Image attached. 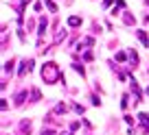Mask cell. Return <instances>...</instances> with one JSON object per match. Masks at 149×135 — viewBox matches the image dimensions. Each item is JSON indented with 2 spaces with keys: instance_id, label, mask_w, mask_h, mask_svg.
Returning <instances> with one entry per match:
<instances>
[{
  "instance_id": "cell-1",
  "label": "cell",
  "mask_w": 149,
  "mask_h": 135,
  "mask_svg": "<svg viewBox=\"0 0 149 135\" xmlns=\"http://www.w3.org/2000/svg\"><path fill=\"white\" fill-rule=\"evenodd\" d=\"M42 79L46 81V83H55V81L64 79V74L59 72V68H57V63H53V61H48V63L42 65Z\"/></svg>"
},
{
  "instance_id": "cell-2",
  "label": "cell",
  "mask_w": 149,
  "mask_h": 135,
  "mask_svg": "<svg viewBox=\"0 0 149 135\" xmlns=\"http://www.w3.org/2000/svg\"><path fill=\"white\" fill-rule=\"evenodd\" d=\"M138 120L143 124V133H147L149 131V113H138Z\"/></svg>"
},
{
  "instance_id": "cell-3",
  "label": "cell",
  "mask_w": 149,
  "mask_h": 135,
  "mask_svg": "<svg viewBox=\"0 0 149 135\" xmlns=\"http://www.w3.org/2000/svg\"><path fill=\"white\" fill-rule=\"evenodd\" d=\"M46 28H48V22H46V18H40V31H37V35H40V39L46 35Z\"/></svg>"
},
{
  "instance_id": "cell-4",
  "label": "cell",
  "mask_w": 149,
  "mask_h": 135,
  "mask_svg": "<svg viewBox=\"0 0 149 135\" xmlns=\"http://www.w3.org/2000/svg\"><path fill=\"white\" fill-rule=\"evenodd\" d=\"M136 35H138V39L143 42V46L149 48V37H147V33H145V31H136Z\"/></svg>"
},
{
  "instance_id": "cell-5",
  "label": "cell",
  "mask_w": 149,
  "mask_h": 135,
  "mask_svg": "<svg viewBox=\"0 0 149 135\" xmlns=\"http://www.w3.org/2000/svg\"><path fill=\"white\" fill-rule=\"evenodd\" d=\"M68 26H81V18H79V15H70V18H68Z\"/></svg>"
},
{
  "instance_id": "cell-6",
  "label": "cell",
  "mask_w": 149,
  "mask_h": 135,
  "mask_svg": "<svg viewBox=\"0 0 149 135\" xmlns=\"http://www.w3.org/2000/svg\"><path fill=\"white\" fill-rule=\"evenodd\" d=\"M20 129H22V133H29V131H31V120H22Z\"/></svg>"
},
{
  "instance_id": "cell-7",
  "label": "cell",
  "mask_w": 149,
  "mask_h": 135,
  "mask_svg": "<svg viewBox=\"0 0 149 135\" xmlns=\"http://www.w3.org/2000/svg\"><path fill=\"white\" fill-rule=\"evenodd\" d=\"M24 98H26V92H20L18 96H15V105H18V107H20V105L24 103Z\"/></svg>"
},
{
  "instance_id": "cell-8",
  "label": "cell",
  "mask_w": 149,
  "mask_h": 135,
  "mask_svg": "<svg viewBox=\"0 0 149 135\" xmlns=\"http://www.w3.org/2000/svg\"><path fill=\"white\" fill-rule=\"evenodd\" d=\"M44 5H46L48 9L53 11V13H57V7H55V2H53V0H44Z\"/></svg>"
},
{
  "instance_id": "cell-9",
  "label": "cell",
  "mask_w": 149,
  "mask_h": 135,
  "mask_svg": "<svg viewBox=\"0 0 149 135\" xmlns=\"http://www.w3.org/2000/svg\"><path fill=\"white\" fill-rule=\"evenodd\" d=\"M72 68H74V72H79L81 76L86 74V70H84V65H81V63H72Z\"/></svg>"
},
{
  "instance_id": "cell-10",
  "label": "cell",
  "mask_w": 149,
  "mask_h": 135,
  "mask_svg": "<svg viewBox=\"0 0 149 135\" xmlns=\"http://www.w3.org/2000/svg\"><path fill=\"white\" fill-rule=\"evenodd\" d=\"M127 105H130V96H127V94H123V98H121V107L127 109Z\"/></svg>"
},
{
  "instance_id": "cell-11",
  "label": "cell",
  "mask_w": 149,
  "mask_h": 135,
  "mask_svg": "<svg viewBox=\"0 0 149 135\" xmlns=\"http://www.w3.org/2000/svg\"><path fill=\"white\" fill-rule=\"evenodd\" d=\"M66 109H68V107H66L64 103H59V105L55 107V113H66Z\"/></svg>"
},
{
  "instance_id": "cell-12",
  "label": "cell",
  "mask_w": 149,
  "mask_h": 135,
  "mask_svg": "<svg viewBox=\"0 0 149 135\" xmlns=\"http://www.w3.org/2000/svg\"><path fill=\"white\" fill-rule=\"evenodd\" d=\"M31 96H33V100H40V98H42V94H40V89H33Z\"/></svg>"
},
{
  "instance_id": "cell-13",
  "label": "cell",
  "mask_w": 149,
  "mask_h": 135,
  "mask_svg": "<svg viewBox=\"0 0 149 135\" xmlns=\"http://www.w3.org/2000/svg\"><path fill=\"white\" fill-rule=\"evenodd\" d=\"M11 70H13V59H11V61H7V63H5V72H11Z\"/></svg>"
},
{
  "instance_id": "cell-14",
  "label": "cell",
  "mask_w": 149,
  "mask_h": 135,
  "mask_svg": "<svg viewBox=\"0 0 149 135\" xmlns=\"http://www.w3.org/2000/svg\"><path fill=\"white\" fill-rule=\"evenodd\" d=\"M123 20H125V24H130V26H132V24H134V18H132L130 13H125V18H123Z\"/></svg>"
},
{
  "instance_id": "cell-15",
  "label": "cell",
  "mask_w": 149,
  "mask_h": 135,
  "mask_svg": "<svg viewBox=\"0 0 149 135\" xmlns=\"http://www.w3.org/2000/svg\"><path fill=\"white\" fill-rule=\"evenodd\" d=\"M116 61H125V52H116Z\"/></svg>"
},
{
  "instance_id": "cell-16",
  "label": "cell",
  "mask_w": 149,
  "mask_h": 135,
  "mask_svg": "<svg viewBox=\"0 0 149 135\" xmlns=\"http://www.w3.org/2000/svg\"><path fill=\"white\" fill-rule=\"evenodd\" d=\"M74 111H77V113H84V111H86V109H84V107H81V105H74Z\"/></svg>"
},
{
  "instance_id": "cell-17",
  "label": "cell",
  "mask_w": 149,
  "mask_h": 135,
  "mask_svg": "<svg viewBox=\"0 0 149 135\" xmlns=\"http://www.w3.org/2000/svg\"><path fill=\"white\" fill-rule=\"evenodd\" d=\"M125 122H127V124L132 126V124H134V118H132V116H125Z\"/></svg>"
},
{
  "instance_id": "cell-18",
  "label": "cell",
  "mask_w": 149,
  "mask_h": 135,
  "mask_svg": "<svg viewBox=\"0 0 149 135\" xmlns=\"http://www.w3.org/2000/svg\"><path fill=\"white\" fill-rule=\"evenodd\" d=\"M29 2H31V0H22V7H26V5H29Z\"/></svg>"
},
{
  "instance_id": "cell-19",
  "label": "cell",
  "mask_w": 149,
  "mask_h": 135,
  "mask_svg": "<svg viewBox=\"0 0 149 135\" xmlns=\"http://www.w3.org/2000/svg\"><path fill=\"white\" fill-rule=\"evenodd\" d=\"M147 94H149V87H147Z\"/></svg>"
},
{
  "instance_id": "cell-20",
  "label": "cell",
  "mask_w": 149,
  "mask_h": 135,
  "mask_svg": "<svg viewBox=\"0 0 149 135\" xmlns=\"http://www.w3.org/2000/svg\"><path fill=\"white\" fill-rule=\"evenodd\" d=\"M64 135H70V133H64Z\"/></svg>"
}]
</instances>
